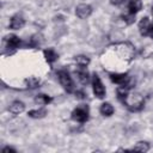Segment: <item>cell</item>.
Returning a JSON list of instances; mask_svg holds the SVG:
<instances>
[{"mask_svg":"<svg viewBox=\"0 0 153 153\" xmlns=\"http://www.w3.org/2000/svg\"><path fill=\"white\" fill-rule=\"evenodd\" d=\"M25 25V19L20 14H14L10 20V27L12 30H20Z\"/></svg>","mask_w":153,"mask_h":153,"instance_id":"ba28073f","label":"cell"},{"mask_svg":"<svg viewBox=\"0 0 153 153\" xmlns=\"http://www.w3.org/2000/svg\"><path fill=\"white\" fill-rule=\"evenodd\" d=\"M91 13H92V7L90 5H87V4H80L75 8V14L80 19H85V18L90 17Z\"/></svg>","mask_w":153,"mask_h":153,"instance_id":"8992f818","label":"cell"},{"mask_svg":"<svg viewBox=\"0 0 153 153\" xmlns=\"http://www.w3.org/2000/svg\"><path fill=\"white\" fill-rule=\"evenodd\" d=\"M43 55H44L47 62H49V63H53V62H55V61L59 59V55H57L56 51H55L54 49H51V48L45 49V50L43 51Z\"/></svg>","mask_w":153,"mask_h":153,"instance_id":"4fadbf2b","label":"cell"},{"mask_svg":"<svg viewBox=\"0 0 153 153\" xmlns=\"http://www.w3.org/2000/svg\"><path fill=\"white\" fill-rule=\"evenodd\" d=\"M88 115H90V111L87 105H79L72 111V118L80 123L86 122L88 120Z\"/></svg>","mask_w":153,"mask_h":153,"instance_id":"277c9868","label":"cell"},{"mask_svg":"<svg viewBox=\"0 0 153 153\" xmlns=\"http://www.w3.org/2000/svg\"><path fill=\"white\" fill-rule=\"evenodd\" d=\"M149 149V143L147 141H139L134 145L130 151H139V152H147Z\"/></svg>","mask_w":153,"mask_h":153,"instance_id":"e0dca14e","label":"cell"},{"mask_svg":"<svg viewBox=\"0 0 153 153\" xmlns=\"http://www.w3.org/2000/svg\"><path fill=\"white\" fill-rule=\"evenodd\" d=\"M123 104L130 110V111H140L143 108L145 100L140 94H128L124 99Z\"/></svg>","mask_w":153,"mask_h":153,"instance_id":"7a4b0ae2","label":"cell"},{"mask_svg":"<svg viewBox=\"0 0 153 153\" xmlns=\"http://www.w3.org/2000/svg\"><path fill=\"white\" fill-rule=\"evenodd\" d=\"M26 84H27V87H29V88H37V87L39 86L41 81H39V79L32 76V78L26 79Z\"/></svg>","mask_w":153,"mask_h":153,"instance_id":"ffe728a7","label":"cell"},{"mask_svg":"<svg viewBox=\"0 0 153 153\" xmlns=\"http://www.w3.org/2000/svg\"><path fill=\"white\" fill-rule=\"evenodd\" d=\"M109 75H110L111 81L117 85H127L130 82L128 74H126V73H110Z\"/></svg>","mask_w":153,"mask_h":153,"instance_id":"52a82bcc","label":"cell"},{"mask_svg":"<svg viewBox=\"0 0 153 153\" xmlns=\"http://www.w3.org/2000/svg\"><path fill=\"white\" fill-rule=\"evenodd\" d=\"M81 69H79L76 72V75H78V79L79 81L82 84V85H87L90 82V74L87 73L86 69H84V67H80Z\"/></svg>","mask_w":153,"mask_h":153,"instance_id":"5bb4252c","label":"cell"},{"mask_svg":"<svg viewBox=\"0 0 153 153\" xmlns=\"http://www.w3.org/2000/svg\"><path fill=\"white\" fill-rule=\"evenodd\" d=\"M149 27H151V23L148 17H143L141 18V20L139 22V31L142 36H147L149 33Z\"/></svg>","mask_w":153,"mask_h":153,"instance_id":"9c48e42d","label":"cell"},{"mask_svg":"<svg viewBox=\"0 0 153 153\" xmlns=\"http://www.w3.org/2000/svg\"><path fill=\"white\" fill-rule=\"evenodd\" d=\"M75 62L78 66L85 68L90 63V57H87L86 55H78V56H75Z\"/></svg>","mask_w":153,"mask_h":153,"instance_id":"d6986e66","label":"cell"},{"mask_svg":"<svg viewBox=\"0 0 153 153\" xmlns=\"http://www.w3.org/2000/svg\"><path fill=\"white\" fill-rule=\"evenodd\" d=\"M41 42H42V39H41V36H38V35H35V36H32L31 38H30V42L27 43L29 44V47H37V45H39L41 44Z\"/></svg>","mask_w":153,"mask_h":153,"instance_id":"44dd1931","label":"cell"},{"mask_svg":"<svg viewBox=\"0 0 153 153\" xmlns=\"http://www.w3.org/2000/svg\"><path fill=\"white\" fill-rule=\"evenodd\" d=\"M24 109H25V105H24V103L20 102V100H14V102L10 105V108H8L10 112H12L13 115H19V114H22V112L24 111Z\"/></svg>","mask_w":153,"mask_h":153,"instance_id":"8fae6325","label":"cell"},{"mask_svg":"<svg viewBox=\"0 0 153 153\" xmlns=\"http://www.w3.org/2000/svg\"><path fill=\"white\" fill-rule=\"evenodd\" d=\"M2 152H13V153H16V149L7 146V147H4V148H2Z\"/></svg>","mask_w":153,"mask_h":153,"instance_id":"d4e9b609","label":"cell"},{"mask_svg":"<svg viewBox=\"0 0 153 153\" xmlns=\"http://www.w3.org/2000/svg\"><path fill=\"white\" fill-rule=\"evenodd\" d=\"M99 111H100V114H102L103 116L109 117V116H111V115L114 114L115 109H114V106H112L110 103H103V104L100 105V108H99Z\"/></svg>","mask_w":153,"mask_h":153,"instance_id":"9a60e30c","label":"cell"},{"mask_svg":"<svg viewBox=\"0 0 153 153\" xmlns=\"http://www.w3.org/2000/svg\"><path fill=\"white\" fill-rule=\"evenodd\" d=\"M75 97L79 98V99H85L86 98V94H85L84 91H76L75 92Z\"/></svg>","mask_w":153,"mask_h":153,"instance_id":"603a6c76","label":"cell"},{"mask_svg":"<svg viewBox=\"0 0 153 153\" xmlns=\"http://www.w3.org/2000/svg\"><path fill=\"white\" fill-rule=\"evenodd\" d=\"M110 48H112L114 51H115L120 57H122V59H124V60H128V61H130V60L133 59L134 51H135L134 47H133L130 43H117V44H115V45H111Z\"/></svg>","mask_w":153,"mask_h":153,"instance_id":"6da1fadb","label":"cell"},{"mask_svg":"<svg viewBox=\"0 0 153 153\" xmlns=\"http://www.w3.org/2000/svg\"><path fill=\"white\" fill-rule=\"evenodd\" d=\"M123 2H126V0H111V4H112V5H116V6L122 5Z\"/></svg>","mask_w":153,"mask_h":153,"instance_id":"cb8c5ba5","label":"cell"},{"mask_svg":"<svg viewBox=\"0 0 153 153\" xmlns=\"http://www.w3.org/2000/svg\"><path fill=\"white\" fill-rule=\"evenodd\" d=\"M142 8V1L141 0H130L128 4V10L129 13L131 14H136L137 12H140Z\"/></svg>","mask_w":153,"mask_h":153,"instance_id":"7c38bea8","label":"cell"},{"mask_svg":"<svg viewBox=\"0 0 153 153\" xmlns=\"http://www.w3.org/2000/svg\"><path fill=\"white\" fill-rule=\"evenodd\" d=\"M6 43H7V48H8V49H17V48L20 45L22 41H20V38H19L18 36H16V35H10V36L6 37Z\"/></svg>","mask_w":153,"mask_h":153,"instance_id":"30bf717a","label":"cell"},{"mask_svg":"<svg viewBox=\"0 0 153 153\" xmlns=\"http://www.w3.org/2000/svg\"><path fill=\"white\" fill-rule=\"evenodd\" d=\"M123 20H124L127 24H131V23H134V20H135V14H131V13L126 14V16H123Z\"/></svg>","mask_w":153,"mask_h":153,"instance_id":"7402d4cb","label":"cell"},{"mask_svg":"<svg viewBox=\"0 0 153 153\" xmlns=\"http://www.w3.org/2000/svg\"><path fill=\"white\" fill-rule=\"evenodd\" d=\"M57 78H59V81L61 84V86L68 92V93H72L74 91V84H73V80L69 75V73L66 71V69H60L57 72Z\"/></svg>","mask_w":153,"mask_h":153,"instance_id":"3957f363","label":"cell"},{"mask_svg":"<svg viewBox=\"0 0 153 153\" xmlns=\"http://www.w3.org/2000/svg\"><path fill=\"white\" fill-rule=\"evenodd\" d=\"M148 35H149V36L153 38V23L151 24V27H149V33H148Z\"/></svg>","mask_w":153,"mask_h":153,"instance_id":"484cf974","label":"cell"},{"mask_svg":"<svg viewBox=\"0 0 153 153\" xmlns=\"http://www.w3.org/2000/svg\"><path fill=\"white\" fill-rule=\"evenodd\" d=\"M92 88H93V93L97 98L102 99L105 97V87H104L100 78L96 73L92 75Z\"/></svg>","mask_w":153,"mask_h":153,"instance_id":"5b68a950","label":"cell"},{"mask_svg":"<svg viewBox=\"0 0 153 153\" xmlns=\"http://www.w3.org/2000/svg\"><path fill=\"white\" fill-rule=\"evenodd\" d=\"M35 100H36V103H38V104H42V105H45V104H49L51 100H53V98L50 97V96H48V94H37L36 96V98H35Z\"/></svg>","mask_w":153,"mask_h":153,"instance_id":"ac0fdd59","label":"cell"},{"mask_svg":"<svg viewBox=\"0 0 153 153\" xmlns=\"http://www.w3.org/2000/svg\"><path fill=\"white\" fill-rule=\"evenodd\" d=\"M152 13H153V6H152Z\"/></svg>","mask_w":153,"mask_h":153,"instance_id":"4316f807","label":"cell"},{"mask_svg":"<svg viewBox=\"0 0 153 153\" xmlns=\"http://www.w3.org/2000/svg\"><path fill=\"white\" fill-rule=\"evenodd\" d=\"M27 115L31 118H43L47 115V110L44 108H39V109H36V110H30L27 112Z\"/></svg>","mask_w":153,"mask_h":153,"instance_id":"2e32d148","label":"cell"}]
</instances>
